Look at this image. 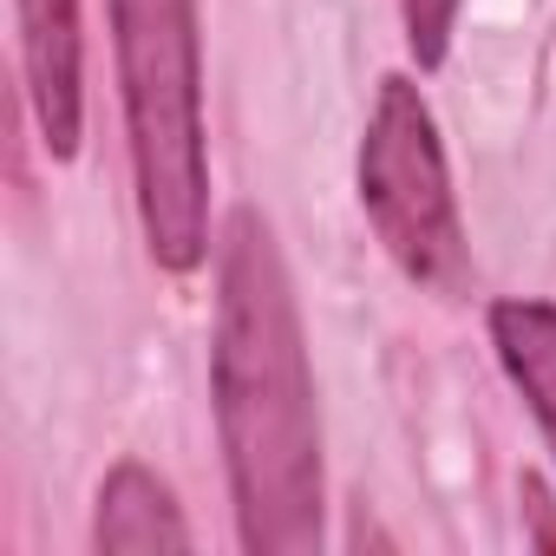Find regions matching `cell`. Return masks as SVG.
Instances as JSON below:
<instances>
[{
	"mask_svg": "<svg viewBox=\"0 0 556 556\" xmlns=\"http://www.w3.org/2000/svg\"><path fill=\"white\" fill-rule=\"evenodd\" d=\"M361 210L406 282L432 295H458L471 282V249H465L445 144L432 105L406 73H387L374 92L367 138H361Z\"/></svg>",
	"mask_w": 556,
	"mask_h": 556,
	"instance_id": "3957f363",
	"label": "cell"
},
{
	"mask_svg": "<svg viewBox=\"0 0 556 556\" xmlns=\"http://www.w3.org/2000/svg\"><path fill=\"white\" fill-rule=\"evenodd\" d=\"M138 223L157 268L190 275L210 255V144H203V40L197 0H105Z\"/></svg>",
	"mask_w": 556,
	"mask_h": 556,
	"instance_id": "7a4b0ae2",
	"label": "cell"
},
{
	"mask_svg": "<svg viewBox=\"0 0 556 556\" xmlns=\"http://www.w3.org/2000/svg\"><path fill=\"white\" fill-rule=\"evenodd\" d=\"M491 348L510 374V387L523 393L530 419L543 426L549 452H556V302H497L491 308Z\"/></svg>",
	"mask_w": 556,
	"mask_h": 556,
	"instance_id": "8992f818",
	"label": "cell"
},
{
	"mask_svg": "<svg viewBox=\"0 0 556 556\" xmlns=\"http://www.w3.org/2000/svg\"><path fill=\"white\" fill-rule=\"evenodd\" d=\"M210 393L249 556L321 549V406L289 262L262 210L236 203L216 255Z\"/></svg>",
	"mask_w": 556,
	"mask_h": 556,
	"instance_id": "6da1fadb",
	"label": "cell"
},
{
	"mask_svg": "<svg viewBox=\"0 0 556 556\" xmlns=\"http://www.w3.org/2000/svg\"><path fill=\"white\" fill-rule=\"evenodd\" d=\"M458 8H465V0H400L406 47H413V60H419L426 73L445 60V47H452V27H458Z\"/></svg>",
	"mask_w": 556,
	"mask_h": 556,
	"instance_id": "52a82bcc",
	"label": "cell"
},
{
	"mask_svg": "<svg viewBox=\"0 0 556 556\" xmlns=\"http://www.w3.org/2000/svg\"><path fill=\"white\" fill-rule=\"evenodd\" d=\"M21 14V66L27 99L40 118L47 151L66 164L86 131V40H79V0H14Z\"/></svg>",
	"mask_w": 556,
	"mask_h": 556,
	"instance_id": "277c9868",
	"label": "cell"
},
{
	"mask_svg": "<svg viewBox=\"0 0 556 556\" xmlns=\"http://www.w3.org/2000/svg\"><path fill=\"white\" fill-rule=\"evenodd\" d=\"M92 543L105 556H144V549H190V523L170 497V484L157 471H144L138 458L112 465L99 484V517H92Z\"/></svg>",
	"mask_w": 556,
	"mask_h": 556,
	"instance_id": "5b68a950",
	"label": "cell"
}]
</instances>
